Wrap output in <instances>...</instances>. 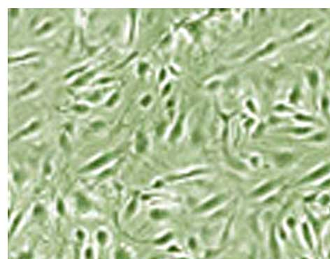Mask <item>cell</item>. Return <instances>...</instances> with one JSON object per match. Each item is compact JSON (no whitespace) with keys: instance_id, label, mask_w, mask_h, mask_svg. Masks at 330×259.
Segmentation results:
<instances>
[{"instance_id":"1","label":"cell","mask_w":330,"mask_h":259,"mask_svg":"<svg viewBox=\"0 0 330 259\" xmlns=\"http://www.w3.org/2000/svg\"><path fill=\"white\" fill-rule=\"evenodd\" d=\"M329 171H330V165H328L327 166H324L323 168H320V170H318V171H317L316 172L313 173V174H311V175L308 176V178H305L302 182H304L312 181V180H315L317 179V178H320V177L323 176L324 175L327 174V173H329Z\"/></svg>"},{"instance_id":"2","label":"cell","mask_w":330,"mask_h":259,"mask_svg":"<svg viewBox=\"0 0 330 259\" xmlns=\"http://www.w3.org/2000/svg\"><path fill=\"white\" fill-rule=\"evenodd\" d=\"M111 158V154L106 155V156L102 157V158L99 159L98 160H97L94 162H93V163L92 164H90V165L89 166L87 167L86 169L92 170V169L96 168L101 166L104 165V164L106 162L108 161Z\"/></svg>"},{"instance_id":"3","label":"cell","mask_w":330,"mask_h":259,"mask_svg":"<svg viewBox=\"0 0 330 259\" xmlns=\"http://www.w3.org/2000/svg\"><path fill=\"white\" fill-rule=\"evenodd\" d=\"M222 200V196H218V197L213 198L212 200H211V201H209V202L205 203L203 206L201 207L200 210H209V209L212 208L213 207H215L216 205H218Z\"/></svg>"},{"instance_id":"4","label":"cell","mask_w":330,"mask_h":259,"mask_svg":"<svg viewBox=\"0 0 330 259\" xmlns=\"http://www.w3.org/2000/svg\"><path fill=\"white\" fill-rule=\"evenodd\" d=\"M274 183H272V182L267 184V185H264L263 187H260V188H259V189H257V190L255 192V196L262 195V194H265V193H267V192H269L270 189H271L272 187H274Z\"/></svg>"},{"instance_id":"5","label":"cell","mask_w":330,"mask_h":259,"mask_svg":"<svg viewBox=\"0 0 330 259\" xmlns=\"http://www.w3.org/2000/svg\"><path fill=\"white\" fill-rule=\"evenodd\" d=\"M292 159V157L290 156V155L289 154H283V155H281V156H280L279 158H278V162L280 164H281V165H283V164H286L288 163V162L290 161V160H291Z\"/></svg>"},{"instance_id":"6","label":"cell","mask_w":330,"mask_h":259,"mask_svg":"<svg viewBox=\"0 0 330 259\" xmlns=\"http://www.w3.org/2000/svg\"><path fill=\"white\" fill-rule=\"evenodd\" d=\"M309 82L313 87H315L317 85L318 82V77L316 73L313 72L309 75Z\"/></svg>"},{"instance_id":"7","label":"cell","mask_w":330,"mask_h":259,"mask_svg":"<svg viewBox=\"0 0 330 259\" xmlns=\"http://www.w3.org/2000/svg\"><path fill=\"white\" fill-rule=\"evenodd\" d=\"M271 246H272V249H273L274 255H275L276 256H279V250H278V246H277V244H276V242L275 237H274V234H272V237H271Z\"/></svg>"},{"instance_id":"8","label":"cell","mask_w":330,"mask_h":259,"mask_svg":"<svg viewBox=\"0 0 330 259\" xmlns=\"http://www.w3.org/2000/svg\"><path fill=\"white\" fill-rule=\"evenodd\" d=\"M145 145H146V142H145L144 139L140 138V141H139V142H138V145H137L138 150L140 151V152L143 151L145 148Z\"/></svg>"},{"instance_id":"9","label":"cell","mask_w":330,"mask_h":259,"mask_svg":"<svg viewBox=\"0 0 330 259\" xmlns=\"http://www.w3.org/2000/svg\"><path fill=\"white\" fill-rule=\"evenodd\" d=\"M311 28H312V26H311V25H309V26H308V27H306V29H304V30H303V31H302V32H300V33H299V34H298V35H299V36H303V35H304V34L307 33V32H309V31H310V30H311Z\"/></svg>"}]
</instances>
